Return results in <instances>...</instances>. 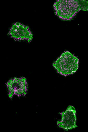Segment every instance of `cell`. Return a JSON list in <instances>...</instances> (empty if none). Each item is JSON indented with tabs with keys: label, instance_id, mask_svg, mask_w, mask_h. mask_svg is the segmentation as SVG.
<instances>
[{
	"label": "cell",
	"instance_id": "cell-1",
	"mask_svg": "<svg viewBox=\"0 0 88 132\" xmlns=\"http://www.w3.org/2000/svg\"><path fill=\"white\" fill-rule=\"evenodd\" d=\"M79 59L67 51L63 53L53 63L59 73L66 76L75 73L78 67Z\"/></svg>",
	"mask_w": 88,
	"mask_h": 132
},
{
	"label": "cell",
	"instance_id": "cell-2",
	"mask_svg": "<svg viewBox=\"0 0 88 132\" xmlns=\"http://www.w3.org/2000/svg\"><path fill=\"white\" fill-rule=\"evenodd\" d=\"M53 7L57 15L64 20H71L80 10L78 0H57Z\"/></svg>",
	"mask_w": 88,
	"mask_h": 132
},
{
	"label": "cell",
	"instance_id": "cell-3",
	"mask_svg": "<svg viewBox=\"0 0 88 132\" xmlns=\"http://www.w3.org/2000/svg\"><path fill=\"white\" fill-rule=\"evenodd\" d=\"M9 97L12 99L14 96H25L27 94L28 85L26 79L24 77H15L10 79L6 83Z\"/></svg>",
	"mask_w": 88,
	"mask_h": 132
},
{
	"label": "cell",
	"instance_id": "cell-4",
	"mask_svg": "<svg viewBox=\"0 0 88 132\" xmlns=\"http://www.w3.org/2000/svg\"><path fill=\"white\" fill-rule=\"evenodd\" d=\"M61 119L57 122L58 126L67 131L77 127L76 124V111L75 108L70 105L61 113Z\"/></svg>",
	"mask_w": 88,
	"mask_h": 132
},
{
	"label": "cell",
	"instance_id": "cell-5",
	"mask_svg": "<svg viewBox=\"0 0 88 132\" xmlns=\"http://www.w3.org/2000/svg\"><path fill=\"white\" fill-rule=\"evenodd\" d=\"M9 34L12 38L17 40H26L30 42L33 38V34L29 27L18 22L12 24Z\"/></svg>",
	"mask_w": 88,
	"mask_h": 132
},
{
	"label": "cell",
	"instance_id": "cell-6",
	"mask_svg": "<svg viewBox=\"0 0 88 132\" xmlns=\"http://www.w3.org/2000/svg\"><path fill=\"white\" fill-rule=\"evenodd\" d=\"M78 1L80 10L88 11V1L78 0Z\"/></svg>",
	"mask_w": 88,
	"mask_h": 132
}]
</instances>
